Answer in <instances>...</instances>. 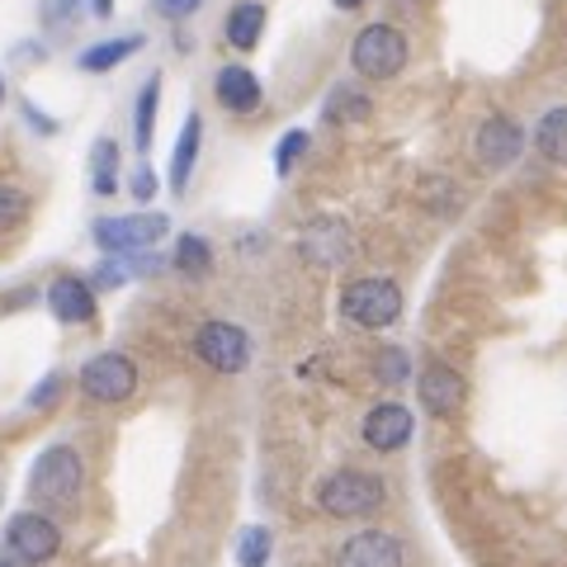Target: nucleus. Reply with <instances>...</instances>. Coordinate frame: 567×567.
I'll return each instance as SVG.
<instances>
[{"label":"nucleus","mask_w":567,"mask_h":567,"mask_svg":"<svg viewBox=\"0 0 567 567\" xmlns=\"http://www.w3.org/2000/svg\"><path fill=\"white\" fill-rule=\"evenodd\" d=\"M199 142H204V118L189 114L181 137H175V156H171V189L185 194L189 189V175H194V162H199Z\"/></svg>","instance_id":"obj_16"},{"label":"nucleus","mask_w":567,"mask_h":567,"mask_svg":"<svg viewBox=\"0 0 567 567\" xmlns=\"http://www.w3.org/2000/svg\"><path fill=\"white\" fill-rule=\"evenodd\" d=\"M166 233H171L166 213H128V218H100L91 237L104 256H137L162 241Z\"/></svg>","instance_id":"obj_6"},{"label":"nucleus","mask_w":567,"mask_h":567,"mask_svg":"<svg viewBox=\"0 0 567 567\" xmlns=\"http://www.w3.org/2000/svg\"><path fill=\"white\" fill-rule=\"evenodd\" d=\"M156 100H162V76H152V81L137 91V118H133V147H137V152H147V147H152Z\"/></svg>","instance_id":"obj_21"},{"label":"nucleus","mask_w":567,"mask_h":567,"mask_svg":"<svg viewBox=\"0 0 567 567\" xmlns=\"http://www.w3.org/2000/svg\"><path fill=\"white\" fill-rule=\"evenodd\" d=\"M336 567H402V539L388 529H360L341 544Z\"/></svg>","instance_id":"obj_11"},{"label":"nucleus","mask_w":567,"mask_h":567,"mask_svg":"<svg viewBox=\"0 0 567 567\" xmlns=\"http://www.w3.org/2000/svg\"><path fill=\"white\" fill-rule=\"evenodd\" d=\"M48 312L66 327H81L95 317V284L81 275H58L48 284Z\"/></svg>","instance_id":"obj_12"},{"label":"nucleus","mask_w":567,"mask_h":567,"mask_svg":"<svg viewBox=\"0 0 567 567\" xmlns=\"http://www.w3.org/2000/svg\"><path fill=\"white\" fill-rule=\"evenodd\" d=\"M298 251H303V260H312V265H341L354 251V237L341 218H317L308 233L298 237Z\"/></svg>","instance_id":"obj_14"},{"label":"nucleus","mask_w":567,"mask_h":567,"mask_svg":"<svg viewBox=\"0 0 567 567\" xmlns=\"http://www.w3.org/2000/svg\"><path fill=\"white\" fill-rule=\"evenodd\" d=\"M91 189L95 194L118 189V142L114 137H100L91 147Z\"/></svg>","instance_id":"obj_20"},{"label":"nucleus","mask_w":567,"mask_h":567,"mask_svg":"<svg viewBox=\"0 0 567 567\" xmlns=\"http://www.w3.org/2000/svg\"><path fill=\"white\" fill-rule=\"evenodd\" d=\"M0 567H14V563H10V558H0Z\"/></svg>","instance_id":"obj_35"},{"label":"nucleus","mask_w":567,"mask_h":567,"mask_svg":"<svg viewBox=\"0 0 567 567\" xmlns=\"http://www.w3.org/2000/svg\"><path fill=\"white\" fill-rule=\"evenodd\" d=\"M336 6H341V10H360L364 0H336Z\"/></svg>","instance_id":"obj_32"},{"label":"nucleus","mask_w":567,"mask_h":567,"mask_svg":"<svg viewBox=\"0 0 567 567\" xmlns=\"http://www.w3.org/2000/svg\"><path fill=\"white\" fill-rule=\"evenodd\" d=\"M110 10H114V0H95V14H100V20H110Z\"/></svg>","instance_id":"obj_31"},{"label":"nucleus","mask_w":567,"mask_h":567,"mask_svg":"<svg viewBox=\"0 0 567 567\" xmlns=\"http://www.w3.org/2000/svg\"><path fill=\"white\" fill-rule=\"evenodd\" d=\"M265 33V6L260 0H241V6H233V14H227V43H233L237 52H251L260 43Z\"/></svg>","instance_id":"obj_18"},{"label":"nucleus","mask_w":567,"mask_h":567,"mask_svg":"<svg viewBox=\"0 0 567 567\" xmlns=\"http://www.w3.org/2000/svg\"><path fill=\"white\" fill-rule=\"evenodd\" d=\"M128 189H133V199H137V204H147L152 194H156V171H152V166H137Z\"/></svg>","instance_id":"obj_29"},{"label":"nucleus","mask_w":567,"mask_h":567,"mask_svg":"<svg viewBox=\"0 0 567 567\" xmlns=\"http://www.w3.org/2000/svg\"><path fill=\"white\" fill-rule=\"evenodd\" d=\"M0 104H6V76H0Z\"/></svg>","instance_id":"obj_34"},{"label":"nucleus","mask_w":567,"mask_h":567,"mask_svg":"<svg viewBox=\"0 0 567 567\" xmlns=\"http://www.w3.org/2000/svg\"><path fill=\"white\" fill-rule=\"evenodd\" d=\"M58 548H62V529H58V520H48L43 511H20V516L6 520V558L14 567L52 563Z\"/></svg>","instance_id":"obj_5"},{"label":"nucleus","mask_w":567,"mask_h":567,"mask_svg":"<svg viewBox=\"0 0 567 567\" xmlns=\"http://www.w3.org/2000/svg\"><path fill=\"white\" fill-rule=\"evenodd\" d=\"M416 398L431 416H454L458 406H464V379H458V369L450 364H425L421 379H416Z\"/></svg>","instance_id":"obj_13"},{"label":"nucleus","mask_w":567,"mask_h":567,"mask_svg":"<svg viewBox=\"0 0 567 567\" xmlns=\"http://www.w3.org/2000/svg\"><path fill=\"white\" fill-rule=\"evenodd\" d=\"M29 213V194L14 189V185H0V227L6 223H20Z\"/></svg>","instance_id":"obj_26"},{"label":"nucleus","mask_w":567,"mask_h":567,"mask_svg":"<svg viewBox=\"0 0 567 567\" xmlns=\"http://www.w3.org/2000/svg\"><path fill=\"white\" fill-rule=\"evenodd\" d=\"M270 548H275L270 529H265V525H246L237 535V563L241 567H265V563H270Z\"/></svg>","instance_id":"obj_24"},{"label":"nucleus","mask_w":567,"mask_h":567,"mask_svg":"<svg viewBox=\"0 0 567 567\" xmlns=\"http://www.w3.org/2000/svg\"><path fill=\"white\" fill-rule=\"evenodd\" d=\"M58 393H62V374H48L39 388L29 393V406L39 412V406H48V402H58Z\"/></svg>","instance_id":"obj_28"},{"label":"nucleus","mask_w":567,"mask_h":567,"mask_svg":"<svg viewBox=\"0 0 567 567\" xmlns=\"http://www.w3.org/2000/svg\"><path fill=\"white\" fill-rule=\"evenodd\" d=\"M303 152H308V133H303V128H289V133L279 137L275 171H279V175H289V171H293V162H298V156H303Z\"/></svg>","instance_id":"obj_25"},{"label":"nucleus","mask_w":567,"mask_h":567,"mask_svg":"<svg viewBox=\"0 0 567 567\" xmlns=\"http://www.w3.org/2000/svg\"><path fill=\"white\" fill-rule=\"evenodd\" d=\"M412 425H416V421H412V406H402V402H379V406H369L360 435H364L369 450L398 454L406 440H412Z\"/></svg>","instance_id":"obj_10"},{"label":"nucleus","mask_w":567,"mask_h":567,"mask_svg":"<svg viewBox=\"0 0 567 567\" xmlns=\"http://www.w3.org/2000/svg\"><path fill=\"white\" fill-rule=\"evenodd\" d=\"M194 350H199V360L208 369H218V374H241V369L251 364V336L237 322H204L194 331Z\"/></svg>","instance_id":"obj_8"},{"label":"nucleus","mask_w":567,"mask_h":567,"mask_svg":"<svg viewBox=\"0 0 567 567\" xmlns=\"http://www.w3.org/2000/svg\"><path fill=\"white\" fill-rule=\"evenodd\" d=\"M535 152L544 156L548 166H567V104L548 110V114L535 123Z\"/></svg>","instance_id":"obj_17"},{"label":"nucleus","mask_w":567,"mask_h":567,"mask_svg":"<svg viewBox=\"0 0 567 567\" xmlns=\"http://www.w3.org/2000/svg\"><path fill=\"white\" fill-rule=\"evenodd\" d=\"M137 48H142L137 33H133V39H110V43H95V48H85V52H81L76 66H81V71H91V76H104V71H114V66L128 62Z\"/></svg>","instance_id":"obj_19"},{"label":"nucleus","mask_w":567,"mask_h":567,"mask_svg":"<svg viewBox=\"0 0 567 567\" xmlns=\"http://www.w3.org/2000/svg\"><path fill=\"white\" fill-rule=\"evenodd\" d=\"M213 91H218V104L233 114H256L260 110V81L251 66H223L218 81H213Z\"/></svg>","instance_id":"obj_15"},{"label":"nucleus","mask_w":567,"mask_h":567,"mask_svg":"<svg viewBox=\"0 0 567 567\" xmlns=\"http://www.w3.org/2000/svg\"><path fill=\"white\" fill-rule=\"evenodd\" d=\"M327 118L331 123H360V118H369V95L354 91V85H336L331 100H327Z\"/></svg>","instance_id":"obj_23"},{"label":"nucleus","mask_w":567,"mask_h":567,"mask_svg":"<svg viewBox=\"0 0 567 567\" xmlns=\"http://www.w3.org/2000/svg\"><path fill=\"white\" fill-rule=\"evenodd\" d=\"M199 6H204V0H156V10H162L166 20H185V14H194Z\"/></svg>","instance_id":"obj_30"},{"label":"nucleus","mask_w":567,"mask_h":567,"mask_svg":"<svg viewBox=\"0 0 567 567\" xmlns=\"http://www.w3.org/2000/svg\"><path fill=\"white\" fill-rule=\"evenodd\" d=\"M175 270H181V275H189V279L208 275V270H213V246H208L204 237L185 233L181 241H175Z\"/></svg>","instance_id":"obj_22"},{"label":"nucleus","mask_w":567,"mask_h":567,"mask_svg":"<svg viewBox=\"0 0 567 567\" xmlns=\"http://www.w3.org/2000/svg\"><path fill=\"white\" fill-rule=\"evenodd\" d=\"M379 379H383V383H406V354H402L398 346L379 350Z\"/></svg>","instance_id":"obj_27"},{"label":"nucleus","mask_w":567,"mask_h":567,"mask_svg":"<svg viewBox=\"0 0 567 567\" xmlns=\"http://www.w3.org/2000/svg\"><path fill=\"white\" fill-rule=\"evenodd\" d=\"M341 317L354 322V327H369V331L393 327L402 317V289L393 279H379V275L354 279V284L341 289Z\"/></svg>","instance_id":"obj_4"},{"label":"nucleus","mask_w":567,"mask_h":567,"mask_svg":"<svg viewBox=\"0 0 567 567\" xmlns=\"http://www.w3.org/2000/svg\"><path fill=\"white\" fill-rule=\"evenodd\" d=\"M388 502V487L383 477L374 473H360V468H341L322 477V487H317V506L327 511L336 520H360V516H374V511Z\"/></svg>","instance_id":"obj_2"},{"label":"nucleus","mask_w":567,"mask_h":567,"mask_svg":"<svg viewBox=\"0 0 567 567\" xmlns=\"http://www.w3.org/2000/svg\"><path fill=\"white\" fill-rule=\"evenodd\" d=\"M406 39H402V29L393 24H364L360 33H354V43H350V66L360 71L364 81H393L402 76V66H406Z\"/></svg>","instance_id":"obj_3"},{"label":"nucleus","mask_w":567,"mask_h":567,"mask_svg":"<svg viewBox=\"0 0 567 567\" xmlns=\"http://www.w3.org/2000/svg\"><path fill=\"white\" fill-rule=\"evenodd\" d=\"M71 6H76V0H58V10H52V14H62V10H71Z\"/></svg>","instance_id":"obj_33"},{"label":"nucleus","mask_w":567,"mask_h":567,"mask_svg":"<svg viewBox=\"0 0 567 567\" xmlns=\"http://www.w3.org/2000/svg\"><path fill=\"white\" fill-rule=\"evenodd\" d=\"M81 393L91 402H110V406L128 402L137 393V364L118 350H100L95 360H85V369H81Z\"/></svg>","instance_id":"obj_7"},{"label":"nucleus","mask_w":567,"mask_h":567,"mask_svg":"<svg viewBox=\"0 0 567 567\" xmlns=\"http://www.w3.org/2000/svg\"><path fill=\"white\" fill-rule=\"evenodd\" d=\"M520 152H525V128L511 114H492V118L477 123L473 156H477V166L483 171H506Z\"/></svg>","instance_id":"obj_9"},{"label":"nucleus","mask_w":567,"mask_h":567,"mask_svg":"<svg viewBox=\"0 0 567 567\" xmlns=\"http://www.w3.org/2000/svg\"><path fill=\"white\" fill-rule=\"evenodd\" d=\"M85 487V458L71 445H48L39 458H33L29 473V496L39 506H71Z\"/></svg>","instance_id":"obj_1"}]
</instances>
